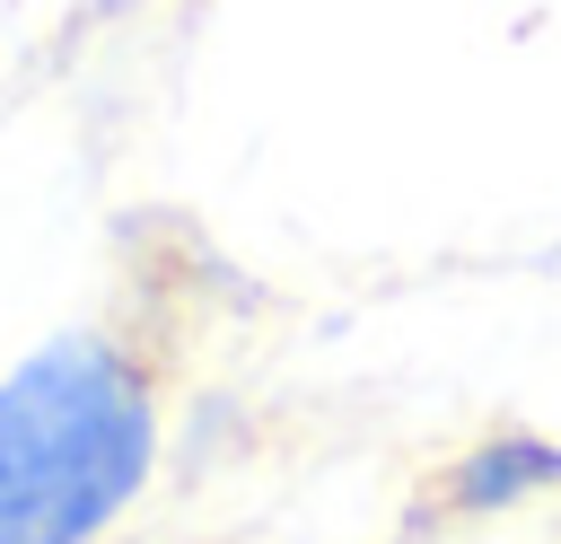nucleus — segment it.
<instances>
[{"label":"nucleus","mask_w":561,"mask_h":544,"mask_svg":"<svg viewBox=\"0 0 561 544\" xmlns=\"http://www.w3.org/2000/svg\"><path fill=\"white\" fill-rule=\"evenodd\" d=\"M158 447L140 369L114 342H53L0 377V544H88Z\"/></svg>","instance_id":"1"},{"label":"nucleus","mask_w":561,"mask_h":544,"mask_svg":"<svg viewBox=\"0 0 561 544\" xmlns=\"http://www.w3.org/2000/svg\"><path fill=\"white\" fill-rule=\"evenodd\" d=\"M552 474H561L552 447H491V456H473V474H456V500L482 509V500H508L517 483H552Z\"/></svg>","instance_id":"2"}]
</instances>
